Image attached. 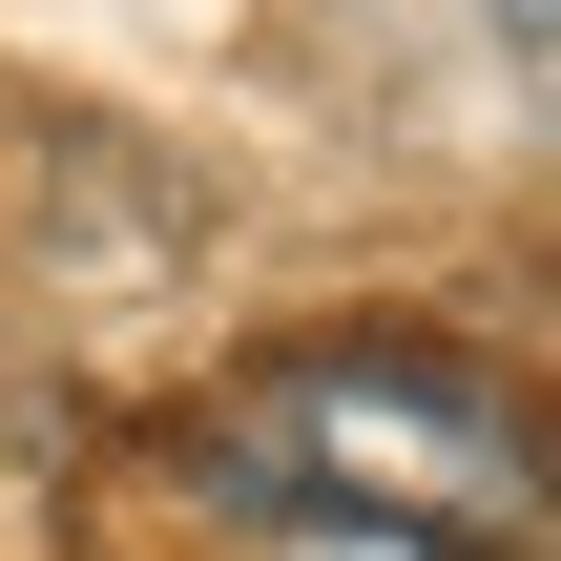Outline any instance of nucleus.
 <instances>
[{
	"mask_svg": "<svg viewBox=\"0 0 561 561\" xmlns=\"http://www.w3.org/2000/svg\"><path fill=\"white\" fill-rule=\"evenodd\" d=\"M500 21H520V42H541V0H500Z\"/></svg>",
	"mask_w": 561,
	"mask_h": 561,
	"instance_id": "nucleus-1",
	"label": "nucleus"
}]
</instances>
